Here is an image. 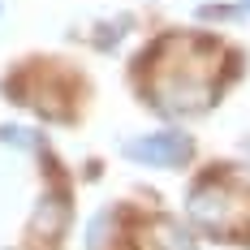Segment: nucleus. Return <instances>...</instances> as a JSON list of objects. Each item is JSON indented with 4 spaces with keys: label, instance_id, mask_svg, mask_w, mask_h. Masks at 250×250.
<instances>
[{
    "label": "nucleus",
    "instance_id": "f257e3e1",
    "mask_svg": "<svg viewBox=\"0 0 250 250\" xmlns=\"http://www.w3.org/2000/svg\"><path fill=\"white\" fill-rule=\"evenodd\" d=\"M225 65L229 56L216 39L203 35H168L147 52L143 69H147V91L151 108L168 112V117H190L211 108L216 95L225 91Z\"/></svg>",
    "mask_w": 250,
    "mask_h": 250
},
{
    "label": "nucleus",
    "instance_id": "f03ea898",
    "mask_svg": "<svg viewBox=\"0 0 250 250\" xmlns=\"http://www.w3.org/2000/svg\"><path fill=\"white\" fill-rule=\"evenodd\" d=\"M186 207H190V220L203 233H233L237 220H242V194L229 181H220V177H203L190 190Z\"/></svg>",
    "mask_w": 250,
    "mask_h": 250
},
{
    "label": "nucleus",
    "instance_id": "7ed1b4c3",
    "mask_svg": "<svg viewBox=\"0 0 250 250\" xmlns=\"http://www.w3.org/2000/svg\"><path fill=\"white\" fill-rule=\"evenodd\" d=\"M121 151H125V160H134V164H151V168H181V164H190L194 143H190L181 129H155V134H138V138H129Z\"/></svg>",
    "mask_w": 250,
    "mask_h": 250
},
{
    "label": "nucleus",
    "instance_id": "20e7f679",
    "mask_svg": "<svg viewBox=\"0 0 250 250\" xmlns=\"http://www.w3.org/2000/svg\"><path fill=\"white\" fill-rule=\"evenodd\" d=\"M69 225V194L65 190H56V194H43L39 207H35V220H30V237L35 242H52V237H61Z\"/></svg>",
    "mask_w": 250,
    "mask_h": 250
},
{
    "label": "nucleus",
    "instance_id": "39448f33",
    "mask_svg": "<svg viewBox=\"0 0 250 250\" xmlns=\"http://www.w3.org/2000/svg\"><path fill=\"white\" fill-rule=\"evenodd\" d=\"M151 237H155V242H151L155 250H194V237L181 225H173V220H155Z\"/></svg>",
    "mask_w": 250,
    "mask_h": 250
},
{
    "label": "nucleus",
    "instance_id": "423d86ee",
    "mask_svg": "<svg viewBox=\"0 0 250 250\" xmlns=\"http://www.w3.org/2000/svg\"><path fill=\"white\" fill-rule=\"evenodd\" d=\"M242 4H246V9H250V0H242Z\"/></svg>",
    "mask_w": 250,
    "mask_h": 250
}]
</instances>
